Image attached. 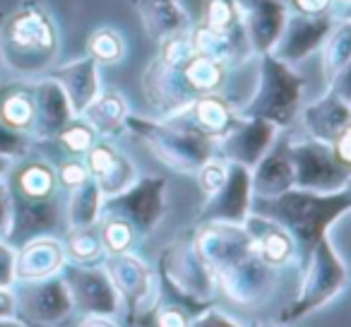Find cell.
I'll use <instances>...</instances> for the list:
<instances>
[{
    "instance_id": "44",
    "label": "cell",
    "mask_w": 351,
    "mask_h": 327,
    "mask_svg": "<svg viewBox=\"0 0 351 327\" xmlns=\"http://www.w3.org/2000/svg\"><path fill=\"white\" fill-rule=\"evenodd\" d=\"M56 178H58L60 191H65V193L75 191V188H80L82 183H87L89 171H87V167H84V159L82 156H68V159H63L58 167H56Z\"/></svg>"
},
{
    "instance_id": "11",
    "label": "cell",
    "mask_w": 351,
    "mask_h": 327,
    "mask_svg": "<svg viewBox=\"0 0 351 327\" xmlns=\"http://www.w3.org/2000/svg\"><path fill=\"white\" fill-rule=\"evenodd\" d=\"M217 293L229 298L239 308H260L274 296L279 284V269L263 265L253 253L231 267L215 274Z\"/></svg>"
},
{
    "instance_id": "14",
    "label": "cell",
    "mask_w": 351,
    "mask_h": 327,
    "mask_svg": "<svg viewBox=\"0 0 351 327\" xmlns=\"http://www.w3.org/2000/svg\"><path fill=\"white\" fill-rule=\"evenodd\" d=\"M337 22L330 15H296V12H289L284 32L279 36V41L274 44L272 56L279 58L282 63L301 65L303 60H308L313 53H317L322 46V41L327 39V34L332 32Z\"/></svg>"
},
{
    "instance_id": "54",
    "label": "cell",
    "mask_w": 351,
    "mask_h": 327,
    "mask_svg": "<svg viewBox=\"0 0 351 327\" xmlns=\"http://www.w3.org/2000/svg\"><path fill=\"white\" fill-rule=\"evenodd\" d=\"M0 327H25L17 317H0Z\"/></svg>"
},
{
    "instance_id": "49",
    "label": "cell",
    "mask_w": 351,
    "mask_h": 327,
    "mask_svg": "<svg viewBox=\"0 0 351 327\" xmlns=\"http://www.w3.org/2000/svg\"><path fill=\"white\" fill-rule=\"evenodd\" d=\"M10 217H12V195H10V188H8L5 176H0V239H8Z\"/></svg>"
},
{
    "instance_id": "39",
    "label": "cell",
    "mask_w": 351,
    "mask_h": 327,
    "mask_svg": "<svg viewBox=\"0 0 351 327\" xmlns=\"http://www.w3.org/2000/svg\"><path fill=\"white\" fill-rule=\"evenodd\" d=\"M53 140L58 142L60 149L68 156H84L94 147V142L99 140V135L82 116H75V118H70V123L53 137Z\"/></svg>"
},
{
    "instance_id": "27",
    "label": "cell",
    "mask_w": 351,
    "mask_h": 327,
    "mask_svg": "<svg viewBox=\"0 0 351 327\" xmlns=\"http://www.w3.org/2000/svg\"><path fill=\"white\" fill-rule=\"evenodd\" d=\"M32 84H34V128H32V137L53 140L68 125L70 118H75V113L58 80L44 75V77L32 80Z\"/></svg>"
},
{
    "instance_id": "41",
    "label": "cell",
    "mask_w": 351,
    "mask_h": 327,
    "mask_svg": "<svg viewBox=\"0 0 351 327\" xmlns=\"http://www.w3.org/2000/svg\"><path fill=\"white\" fill-rule=\"evenodd\" d=\"M229 167H231L229 161L215 152V154H212L210 159H207L205 164L197 169V171H195V181H197V188H200L202 195L212 197L221 186H224L226 176H229Z\"/></svg>"
},
{
    "instance_id": "36",
    "label": "cell",
    "mask_w": 351,
    "mask_h": 327,
    "mask_svg": "<svg viewBox=\"0 0 351 327\" xmlns=\"http://www.w3.org/2000/svg\"><path fill=\"white\" fill-rule=\"evenodd\" d=\"M60 241H63V250H65L68 263L92 267V265H101L104 258H106V250H104L97 224L77 226V229H65V236Z\"/></svg>"
},
{
    "instance_id": "52",
    "label": "cell",
    "mask_w": 351,
    "mask_h": 327,
    "mask_svg": "<svg viewBox=\"0 0 351 327\" xmlns=\"http://www.w3.org/2000/svg\"><path fill=\"white\" fill-rule=\"evenodd\" d=\"M75 327H121V325L111 315H82V320Z\"/></svg>"
},
{
    "instance_id": "15",
    "label": "cell",
    "mask_w": 351,
    "mask_h": 327,
    "mask_svg": "<svg viewBox=\"0 0 351 327\" xmlns=\"http://www.w3.org/2000/svg\"><path fill=\"white\" fill-rule=\"evenodd\" d=\"M142 94L147 104L159 113V118L176 116L195 99L183 80L181 68L164 63L159 56H154L142 73Z\"/></svg>"
},
{
    "instance_id": "28",
    "label": "cell",
    "mask_w": 351,
    "mask_h": 327,
    "mask_svg": "<svg viewBox=\"0 0 351 327\" xmlns=\"http://www.w3.org/2000/svg\"><path fill=\"white\" fill-rule=\"evenodd\" d=\"M99 70L101 68L89 56H80V58L49 70L51 77L58 80V84L63 87L75 116H82L84 108L101 94V73Z\"/></svg>"
},
{
    "instance_id": "13",
    "label": "cell",
    "mask_w": 351,
    "mask_h": 327,
    "mask_svg": "<svg viewBox=\"0 0 351 327\" xmlns=\"http://www.w3.org/2000/svg\"><path fill=\"white\" fill-rule=\"evenodd\" d=\"M191 241L195 253L212 272V277L250 255V239L243 224L202 221L191 231Z\"/></svg>"
},
{
    "instance_id": "45",
    "label": "cell",
    "mask_w": 351,
    "mask_h": 327,
    "mask_svg": "<svg viewBox=\"0 0 351 327\" xmlns=\"http://www.w3.org/2000/svg\"><path fill=\"white\" fill-rule=\"evenodd\" d=\"M32 149V135L17 132L12 128L0 123V156H5L10 161H17L22 156H27Z\"/></svg>"
},
{
    "instance_id": "51",
    "label": "cell",
    "mask_w": 351,
    "mask_h": 327,
    "mask_svg": "<svg viewBox=\"0 0 351 327\" xmlns=\"http://www.w3.org/2000/svg\"><path fill=\"white\" fill-rule=\"evenodd\" d=\"M0 317H15V291H12V287H0Z\"/></svg>"
},
{
    "instance_id": "29",
    "label": "cell",
    "mask_w": 351,
    "mask_h": 327,
    "mask_svg": "<svg viewBox=\"0 0 351 327\" xmlns=\"http://www.w3.org/2000/svg\"><path fill=\"white\" fill-rule=\"evenodd\" d=\"M188 39H191V46L197 56L217 60V63L226 65L229 70L241 65L245 58H255V56L250 53L248 44H245L243 29L217 32L197 22V25H193L191 29H188Z\"/></svg>"
},
{
    "instance_id": "50",
    "label": "cell",
    "mask_w": 351,
    "mask_h": 327,
    "mask_svg": "<svg viewBox=\"0 0 351 327\" xmlns=\"http://www.w3.org/2000/svg\"><path fill=\"white\" fill-rule=\"evenodd\" d=\"M330 152L341 167L351 169V128L341 130L339 135L330 142Z\"/></svg>"
},
{
    "instance_id": "25",
    "label": "cell",
    "mask_w": 351,
    "mask_h": 327,
    "mask_svg": "<svg viewBox=\"0 0 351 327\" xmlns=\"http://www.w3.org/2000/svg\"><path fill=\"white\" fill-rule=\"evenodd\" d=\"M8 188L12 197L29 202H44L60 197V186L56 178V167L41 156H22L12 161L10 171L5 173Z\"/></svg>"
},
{
    "instance_id": "2",
    "label": "cell",
    "mask_w": 351,
    "mask_h": 327,
    "mask_svg": "<svg viewBox=\"0 0 351 327\" xmlns=\"http://www.w3.org/2000/svg\"><path fill=\"white\" fill-rule=\"evenodd\" d=\"M60 53V32L39 0H25L0 25L3 68L20 80L49 75Z\"/></svg>"
},
{
    "instance_id": "8",
    "label": "cell",
    "mask_w": 351,
    "mask_h": 327,
    "mask_svg": "<svg viewBox=\"0 0 351 327\" xmlns=\"http://www.w3.org/2000/svg\"><path fill=\"white\" fill-rule=\"evenodd\" d=\"M289 154L293 164V188L313 193H335L351 186V169L332 156L330 145L311 137L289 135Z\"/></svg>"
},
{
    "instance_id": "3",
    "label": "cell",
    "mask_w": 351,
    "mask_h": 327,
    "mask_svg": "<svg viewBox=\"0 0 351 327\" xmlns=\"http://www.w3.org/2000/svg\"><path fill=\"white\" fill-rule=\"evenodd\" d=\"M125 130L132 132L159 164L183 176H195L197 169L217 152V145L188 128L166 118H147L130 113Z\"/></svg>"
},
{
    "instance_id": "26",
    "label": "cell",
    "mask_w": 351,
    "mask_h": 327,
    "mask_svg": "<svg viewBox=\"0 0 351 327\" xmlns=\"http://www.w3.org/2000/svg\"><path fill=\"white\" fill-rule=\"evenodd\" d=\"M63 226V202L60 197L44 202H29L12 197V217H10V231H8V243L20 245L34 236L56 234Z\"/></svg>"
},
{
    "instance_id": "34",
    "label": "cell",
    "mask_w": 351,
    "mask_h": 327,
    "mask_svg": "<svg viewBox=\"0 0 351 327\" xmlns=\"http://www.w3.org/2000/svg\"><path fill=\"white\" fill-rule=\"evenodd\" d=\"M229 73L231 70L226 68V65L217 63V60H212V58H205V56H197V53L181 65V75H183V80H186L188 89L193 92V97L224 92Z\"/></svg>"
},
{
    "instance_id": "19",
    "label": "cell",
    "mask_w": 351,
    "mask_h": 327,
    "mask_svg": "<svg viewBox=\"0 0 351 327\" xmlns=\"http://www.w3.org/2000/svg\"><path fill=\"white\" fill-rule=\"evenodd\" d=\"M296 121H301L306 137L330 145L341 130L351 128L349 92H341L337 87H327V92L322 97H317L308 106H301Z\"/></svg>"
},
{
    "instance_id": "35",
    "label": "cell",
    "mask_w": 351,
    "mask_h": 327,
    "mask_svg": "<svg viewBox=\"0 0 351 327\" xmlns=\"http://www.w3.org/2000/svg\"><path fill=\"white\" fill-rule=\"evenodd\" d=\"M101 193L89 178L80 188L68 193V202L63 207V224L65 229H77V226H94L101 217Z\"/></svg>"
},
{
    "instance_id": "53",
    "label": "cell",
    "mask_w": 351,
    "mask_h": 327,
    "mask_svg": "<svg viewBox=\"0 0 351 327\" xmlns=\"http://www.w3.org/2000/svg\"><path fill=\"white\" fill-rule=\"evenodd\" d=\"M349 8H351V0H332L330 17H332L335 22L349 20Z\"/></svg>"
},
{
    "instance_id": "30",
    "label": "cell",
    "mask_w": 351,
    "mask_h": 327,
    "mask_svg": "<svg viewBox=\"0 0 351 327\" xmlns=\"http://www.w3.org/2000/svg\"><path fill=\"white\" fill-rule=\"evenodd\" d=\"M135 10L140 15L142 29L154 44L176 34H186L193 27V17L183 0H137Z\"/></svg>"
},
{
    "instance_id": "37",
    "label": "cell",
    "mask_w": 351,
    "mask_h": 327,
    "mask_svg": "<svg viewBox=\"0 0 351 327\" xmlns=\"http://www.w3.org/2000/svg\"><path fill=\"white\" fill-rule=\"evenodd\" d=\"M84 56H89L99 68L118 65L128 58V41L123 32H118L116 27H97L87 36Z\"/></svg>"
},
{
    "instance_id": "1",
    "label": "cell",
    "mask_w": 351,
    "mask_h": 327,
    "mask_svg": "<svg viewBox=\"0 0 351 327\" xmlns=\"http://www.w3.org/2000/svg\"><path fill=\"white\" fill-rule=\"evenodd\" d=\"M250 212L284 226L291 234L298 248V260L303 265L317 241L325 239L327 231L351 212V191L341 188L335 193H313L303 188H289L287 193L274 197H253Z\"/></svg>"
},
{
    "instance_id": "42",
    "label": "cell",
    "mask_w": 351,
    "mask_h": 327,
    "mask_svg": "<svg viewBox=\"0 0 351 327\" xmlns=\"http://www.w3.org/2000/svg\"><path fill=\"white\" fill-rule=\"evenodd\" d=\"M156 56H159L164 63L173 65V68H181L188 58L195 56L191 46V39H188V32L186 34H176V36H169V39L159 41L156 44Z\"/></svg>"
},
{
    "instance_id": "48",
    "label": "cell",
    "mask_w": 351,
    "mask_h": 327,
    "mask_svg": "<svg viewBox=\"0 0 351 327\" xmlns=\"http://www.w3.org/2000/svg\"><path fill=\"white\" fill-rule=\"evenodd\" d=\"M289 12H296V15H330L332 10V0H287Z\"/></svg>"
},
{
    "instance_id": "6",
    "label": "cell",
    "mask_w": 351,
    "mask_h": 327,
    "mask_svg": "<svg viewBox=\"0 0 351 327\" xmlns=\"http://www.w3.org/2000/svg\"><path fill=\"white\" fill-rule=\"evenodd\" d=\"M346 277H349L346 265L335 250L332 241L327 236L320 239L315 248L311 250V255L306 258V263H303L301 287H298L296 298L282 313V320L298 322L311 315V313H315L317 308L327 306L332 298H337L344 291Z\"/></svg>"
},
{
    "instance_id": "58",
    "label": "cell",
    "mask_w": 351,
    "mask_h": 327,
    "mask_svg": "<svg viewBox=\"0 0 351 327\" xmlns=\"http://www.w3.org/2000/svg\"><path fill=\"white\" fill-rule=\"evenodd\" d=\"M258 327H277V325H258Z\"/></svg>"
},
{
    "instance_id": "47",
    "label": "cell",
    "mask_w": 351,
    "mask_h": 327,
    "mask_svg": "<svg viewBox=\"0 0 351 327\" xmlns=\"http://www.w3.org/2000/svg\"><path fill=\"white\" fill-rule=\"evenodd\" d=\"M15 245L0 239V287H15Z\"/></svg>"
},
{
    "instance_id": "23",
    "label": "cell",
    "mask_w": 351,
    "mask_h": 327,
    "mask_svg": "<svg viewBox=\"0 0 351 327\" xmlns=\"http://www.w3.org/2000/svg\"><path fill=\"white\" fill-rule=\"evenodd\" d=\"M293 188V164L289 154V130H279L263 159L250 169L253 197H274Z\"/></svg>"
},
{
    "instance_id": "57",
    "label": "cell",
    "mask_w": 351,
    "mask_h": 327,
    "mask_svg": "<svg viewBox=\"0 0 351 327\" xmlns=\"http://www.w3.org/2000/svg\"><path fill=\"white\" fill-rule=\"evenodd\" d=\"M3 17L5 15H0V25H3ZM3 73H5V68H3V56H0V77H3Z\"/></svg>"
},
{
    "instance_id": "17",
    "label": "cell",
    "mask_w": 351,
    "mask_h": 327,
    "mask_svg": "<svg viewBox=\"0 0 351 327\" xmlns=\"http://www.w3.org/2000/svg\"><path fill=\"white\" fill-rule=\"evenodd\" d=\"M279 135V128L263 118H241L236 125L217 142V154L224 156L229 164H241L245 169H253L263 154L269 149L274 137Z\"/></svg>"
},
{
    "instance_id": "40",
    "label": "cell",
    "mask_w": 351,
    "mask_h": 327,
    "mask_svg": "<svg viewBox=\"0 0 351 327\" xmlns=\"http://www.w3.org/2000/svg\"><path fill=\"white\" fill-rule=\"evenodd\" d=\"M200 25L217 32L241 29V10L234 0H205Z\"/></svg>"
},
{
    "instance_id": "18",
    "label": "cell",
    "mask_w": 351,
    "mask_h": 327,
    "mask_svg": "<svg viewBox=\"0 0 351 327\" xmlns=\"http://www.w3.org/2000/svg\"><path fill=\"white\" fill-rule=\"evenodd\" d=\"M166 121L178 123V125L188 128V130L197 132V135L207 137V140H212L217 145L236 125L239 113H236V106L224 94L217 92V94H200L183 111L166 118Z\"/></svg>"
},
{
    "instance_id": "5",
    "label": "cell",
    "mask_w": 351,
    "mask_h": 327,
    "mask_svg": "<svg viewBox=\"0 0 351 327\" xmlns=\"http://www.w3.org/2000/svg\"><path fill=\"white\" fill-rule=\"evenodd\" d=\"M159 284L171 289L176 301L186 306L195 315L202 308L212 306L217 296V282L207 265L195 253L191 241V231L176 239L169 248L161 253L159 260Z\"/></svg>"
},
{
    "instance_id": "12",
    "label": "cell",
    "mask_w": 351,
    "mask_h": 327,
    "mask_svg": "<svg viewBox=\"0 0 351 327\" xmlns=\"http://www.w3.org/2000/svg\"><path fill=\"white\" fill-rule=\"evenodd\" d=\"M63 279L68 296L73 301V311H80L82 315H111L116 317L121 313V298L113 289L108 274L101 265H75L65 263L58 274Z\"/></svg>"
},
{
    "instance_id": "21",
    "label": "cell",
    "mask_w": 351,
    "mask_h": 327,
    "mask_svg": "<svg viewBox=\"0 0 351 327\" xmlns=\"http://www.w3.org/2000/svg\"><path fill=\"white\" fill-rule=\"evenodd\" d=\"M250 202H253V191H250V169L241 164H231L226 183L207 197L197 215V224L202 221H231V224H243L245 217L250 215Z\"/></svg>"
},
{
    "instance_id": "20",
    "label": "cell",
    "mask_w": 351,
    "mask_h": 327,
    "mask_svg": "<svg viewBox=\"0 0 351 327\" xmlns=\"http://www.w3.org/2000/svg\"><path fill=\"white\" fill-rule=\"evenodd\" d=\"M245 231L250 239V253L260 260L263 265L272 269H287L291 265H301L298 260V248L293 243L291 234L284 226H279L277 221L267 219L263 215L250 212L243 221Z\"/></svg>"
},
{
    "instance_id": "9",
    "label": "cell",
    "mask_w": 351,
    "mask_h": 327,
    "mask_svg": "<svg viewBox=\"0 0 351 327\" xmlns=\"http://www.w3.org/2000/svg\"><path fill=\"white\" fill-rule=\"evenodd\" d=\"M118 215L130 221L140 239L154 234L166 215V181L161 176H137L130 188L104 197L101 215Z\"/></svg>"
},
{
    "instance_id": "10",
    "label": "cell",
    "mask_w": 351,
    "mask_h": 327,
    "mask_svg": "<svg viewBox=\"0 0 351 327\" xmlns=\"http://www.w3.org/2000/svg\"><path fill=\"white\" fill-rule=\"evenodd\" d=\"M15 317L25 327H58L73 313L63 279L56 274L39 282H15Z\"/></svg>"
},
{
    "instance_id": "31",
    "label": "cell",
    "mask_w": 351,
    "mask_h": 327,
    "mask_svg": "<svg viewBox=\"0 0 351 327\" xmlns=\"http://www.w3.org/2000/svg\"><path fill=\"white\" fill-rule=\"evenodd\" d=\"M0 123L32 135L34 128V84L32 80L0 82Z\"/></svg>"
},
{
    "instance_id": "4",
    "label": "cell",
    "mask_w": 351,
    "mask_h": 327,
    "mask_svg": "<svg viewBox=\"0 0 351 327\" xmlns=\"http://www.w3.org/2000/svg\"><path fill=\"white\" fill-rule=\"evenodd\" d=\"M303 89L306 80L291 65L282 63L272 53L258 56V87L236 113L241 118H263L279 130H289L301 111Z\"/></svg>"
},
{
    "instance_id": "56",
    "label": "cell",
    "mask_w": 351,
    "mask_h": 327,
    "mask_svg": "<svg viewBox=\"0 0 351 327\" xmlns=\"http://www.w3.org/2000/svg\"><path fill=\"white\" fill-rule=\"evenodd\" d=\"M10 167H12V161L5 159V156H0V176H5V173L10 171Z\"/></svg>"
},
{
    "instance_id": "24",
    "label": "cell",
    "mask_w": 351,
    "mask_h": 327,
    "mask_svg": "<svg viewBox=\"0 0 351 327\" xmlns=\"http://www.w3.org/2000/svg\"><path fill=\"white\" fill-rule=\"evenodd\" d=\"M68 263L63 241L56 234L34 236L15 248V279L17 282H39L60 274Z\"/></svg>"
},
{
    "instance_id": "32",
    "label": "cell",
    "mask_w": 351,
    "mask_h": 327,
    "mask_svg": "<svg viewBox=\"0 0 351 327\" xmlns=\"http://www.w3.org/2000/svg\"><path fill=\"white\" fill-rule=\"evenodd\" d=\"M128 116H130V104L116 89H108V92L101 89V94L82 111V118L94 128V132L101 140H111V137L125 132Z\"/></svg>"
},
{
    "instance_id": "33",
    "label": "cell",
    "mask_w": 351,
    "mask_h": 327,
    "mask_svg": "<svg viewBox=\"0 0 351 327\" xmlns=\"http://www.w3.org/2000/svg\"><path fill=\"white\" fill-rule=\"evenodd\" d=\"M320 63H322V75H325V84L337 82V77L344 73H349V60H351V22L341 20L332 27V32L327 34V39L320 46Z\"/></svg>"
},
{
    "instance_id": "16",
    "label": "cell",
    "mask_w": 351,
    "mask_h": 327,
    "mask_svg": "<svg viewBox=\"0 0 351 327\" xmlns=\"http://www.w3.org/2000/svg\"><path fill=\"white\" fill-rule=\"evenodd\" d=\"M82 159L89 171V178L99 188L101 197L118 195L125 188H130L137 181V176H140L135 161L125 152H121L116 145H111L108 140H101V137L94 142V147Z\"/></svg>"
},
{
    "instance_id": "43",
    "label": "cell",
    "mask_w": 351,
    "mask_h": 327,
    "mask_svg": "<svg viewBox=\"0 0 351 327\" xmlns=\"http://www.w3.org/2000/svg\"><path fill=\"white\" fill-rule=\"evenodd\" d=\"M152 327H188L191 325L193 313L178 301L169 303H156L152 308Z\"/></svg>"
},
{
    "instance_id": "46",
    "label": "cell",
    "mask_w": 351,
    "mask_h": 327,
    "mask_svg": "<svg viewBox=\"0 0 351 327\" xmlns=\"http://www.w3.org/2000/svg\"><path fill=\"white\" fill-rule=\"evenodd\" d=\"M188 327H245V325L236 320V317H231L229 313L219 311L215 306H207L191 317V325Z\"/></svg>"
},
{
    "instance_id": "55",
    "label": "cell",
    "mask_w": 351,
    "mask_h": 327,
    "mask_svg": "<svg viewBox=\"0 0 351 327\" xmlns=\"http://www.w3.org/2000/svg\"><path fill=\"white\" fill-rule=\"evenodd\" d=\"M236 5H239V10L243 12V10H248L250 5H255V3H263V0H234Z\"/></svg>"
},
{
    "instance_id": "38",
    "label": "cell",
    "mask_w": 351,
    "mask_h": 327,
    "mask_svg": "<svg viewBox=\"0 0 351 327\" xmlns=\"http://www.w3.org/2000/svg\"><path fill=\"white\" fill-rule=\"evenodd\" d=\"M99 236H101V243L106 255H121V253H132L140 241V234L132 229L130 221H125L118 215H106L104 212L97 221Z\"/></svg>"
},
{
    "instance_id": "7",
    "label": "cell",
    "mask_w": 351,
    "mask_h": 327,
    "mask_svg": "<svg viewBox=\"0 0 351 327\" xmlns=\"http://www.w3.org/2000/svg\"><path fill=\"white\" fill-rule=\"evenodd\" d=\"M101 267L121 298V308H125L128 320L135 322L140 315H149L161 296V284L154 269L140 255H135V250L106 255Z\"/></svg>"
},
{
    "instance_id": "59",
    "label": "cell",
    "mask_w": 351,
    "mask_h": 327,
    "mask_svg": "<svg viewBox=\"0 0 351 327\" xmlns=\"http://www.w3.org/2000/svg\"><path fill=\"white\" fill-rule=\"evenodd\" d=\"M130 3H132V5H135V3H137V0H130Z\"/></svg>"
},
{
    "instance_id": "22",
    "label": "cell",
    "mask_w": 351,
    "mask_h": 327,
    "mask_svg": "<svg viewBox=\"0 0 351 327\" xmlns=\"http://www.w3.org/2000/svg\"><path fill=\"white\" fill-rule=\"evenodd\" d=\"M287 0H263L241 12V29H243L245 44L255 58L272 53L274 44L284 32V25H287Z\"/></svg>"
}]
</instances>
